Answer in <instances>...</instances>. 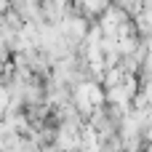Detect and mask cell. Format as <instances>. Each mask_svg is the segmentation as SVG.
Instances as JSON below:
<instances>
[{"label":"cell","mask_w":152,"mask_h":152,"mask_svg":"<svg viewBox=\"0 0 152 152\" xmlns=\"http://www.w3.org/2000/svg\"><path fill=\"white\" fill-rule=\"evenodd\" d=\"M83 13L86 16H99V13H107L110 8V0H83Z\"/></svg>","instance_id":"cell-1"}]
</instances>
